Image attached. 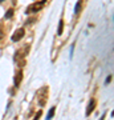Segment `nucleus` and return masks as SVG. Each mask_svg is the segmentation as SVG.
I'll list each match as a JSON object with an SVG mask.
<instances>
[{"instance_id":"1","label":"nucleus","mask_w":114,"mask_h":120,"mask_svg":"<svg viewBox=\"0 0 114 120\" xmlns=\"http://www.w3.org/2000/svg\"><path fill=\"white\" fill-rule=\"evenodd\" d=\"M29 52V45H25V47L23 48H19L16 52H15V55H13V60H15V63L17 64L19 68H23L24 65H25V57L27 53Z\"/></svg>"},{"instance_id":"2","label":"nucleus","mask_w":114,"mask_h":120,"mask_svg":"<svg viewBox=\"0 0 114 120\" xmlns=\"http://www.w3.org/2000/svg\"><path fill=\"white\" fill-rule=\"evenodd\" d=\"M45 3H47V0H40V1H37V3H33V4L28 5V8L25 9V13L27 15H31V13L38 12V11L45 5Z\"/></svg>"},{"instance_id":"3","label":"nucleus","mask_w":114,"mask_h":120,"mask_svg":"<svg viewBox=\"0 0 114 120\" xmlns=\"http://www.w3.org/2000/svg\"><path fill=\"white\" fill-rule=\"evenodd\" d=\"M37 99H38V104L40 105H44L48 100V87H42L40 88L37 92Z\"/></svg>"},{"instance_id":"4","label":"nucleus","mask_w":114,"mask_h":120,"mask_svg":"<svg viewBox=\"0 0 114 120\" xmlns=\"http://www.w3.org/2000/svg\"><path fill=\"white\" fill-rule=\"evenodd\" d=\"M24 34H25V31H24V28H17L15 32H13V35L11 36V40L12 41H19L20 39H23V36H24Z\"/></svg>"},{"instance_id":"5","label":"nucleus","mask_w":114,"mask_h":120,"mask_svg":"<svg viewBox=\"0 0 114 120\" xmlns=\"http://www.w3.org/2000/svg\"><path fill=\"white\" fill-rule=\"evenodd\" d=\"M97 103H96V99H90V101H89V105L86 108V116H89L92 112L94 111V108H96Z\"/></svg>"},{"instance_id":"6","label":"nucleus","mask_w":114,"mask_h":120,"mask_svg":"<svg viewBox=\"0 0 114 120\" xmlns=\"http://www.w3.org/2000/svg\"><path fill=\"white\" fill-rule=\"evenodd\" d=\"M21 80H23V71H21V69H19V71L16 72V75H15V87L20 86Z\"/></svg>"},{"instance_id":"7","label":"nucleus","mask_w":114,"mask_h":120,"mask_svg":"<svg viewBox=\"0 0 114 120\" xmlns=\"http://www.w3.org/2000/svg\"><path fill=\"white\" fill-rule=\"evenodd\" d=\"M62 31H64V20L62 19H61V20H60L59 22V30H57V35H62Z\"/></svg>"},{"instance_id":"8","label":"nucleus","mask_w":114,"mask_h":120,"mask_svg":"<svg viewBox=\"0 0 114 120\" xmlns=\"http://www.w3.org/2000/svg\"><path fill=\"white\" fill-rule=\"evenodd\" d=\"M81 8H82V0H78V1H77V4H76V8H74V12L78 15L80 11H81Z\"/></svg>"},{"instance_id":"9","label":"nucleus","mask_w":114,"mask_h":120,"mask_svg":"<svg viewBox=\"0 0 114 120\" xmlns=\"http://www.w3.org/2000/svg\"><path fill=\"white\" fill-rule=\"evenodd\" d=\"M55 111H56L55 107H52L51 109H49V112H48V116H47V120H51L52 117H53V115H55Z\"/></svg>"},{"instance_id":"10","label":"nucleus","mask_w":114,"mask_h":120,"mask_svg":"<svg viewBox=\"0 0 114 120\" xmlns=\"http://www.w3.org/2000/svg\"><path fill=\"white\" fill-rule=\"evenodd\" d=\"M13 16V8H9L7 12H5V15H4V17L5 19H11V17Z\"/></svg>"},{"instance_id":"11","label":"nucleus","mask_w":114,"mask_h":120,"mask_svg":"<svg viewBox=\"0 0 114 120\" xmlns=\"http://www.w3.org/2000/svg\"><path fill=\"white\" fill-rule=\"evenodd\" d=\"M41 113H42L41 111H38V112H37V115H36V117H35L33 120H38V117H40V116H41Z\"/></svg>"},{"instance_id":"12","label":"nucleus","mask_w":114,"mask_h":120,"mask_svg":"<svg viewBox=\"0 0 114 120\" xmlns=\"http://www.w3.org/2000/svg\"><path fill=\"white\" fill-rule=\"evenodd\" d=\"M73 49H74V44H72V47H70V57L73 56Z\"/></svg>"},{"instance_id":"13","label":"nucleus","mask_w":114,"mask_h":120,"mask_svg":"<svg viewBox=\"0 0 114 120\" xmlns=\"http://www.w3.org/2000/svg\"><path fill=\"white\" fill-rule=\"evenodd\" d=\"M110 80H111V76H107V77H106V84H109Z\"/></svg>"},{"instance_id":"14","label":"nucleus","mask_w":114,"mask_h":120,"mask_svg":"<svg viewBox=\"0 0 114 120\" xmlns=\"http://www.w3.org/2000/svg\"><path fill=\"white\" fill-rule=\"evenodd\" d=\"M3 38H4V32H3V31L0 30V40H1Z\"/></svg>"},{"instance_id":"15","label":"nucleus","mask_w":114,"mask_h":120,"mask_svg":"<svg viewBox=\"0 0 114 120\" xmlns=\"http://www.w3.org/2000/svg\"><path fill=\"white\" fill-rule=\"evenodd\" d=\"M104 119H105V115H102V117H101L100 120H104Z\"/></svg>"},{"instance_id":"16","label":"nucleus","mask_w":114,"mask_h":120,"mask_svg":"<svg viewBox=\"0 0 114 120\" xmlns=\"http://www.w3.org/2000/svg\"><path fill=\"white\" fill-rule=\"evenodd\" d=\"M1 1H3V0H0V3H1Z\"/></svg>"}]
</instances>
